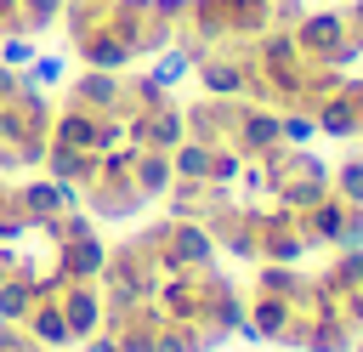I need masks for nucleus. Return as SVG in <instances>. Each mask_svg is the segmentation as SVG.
<instances>
[{
	"instance_id": "e433bc0d",
	"label": "nucleus",
	"mask_w": 363,
	"mask_h": 352,
	"mask_svg": "<svg viewBox=\"0 0 363 352\" xmlns=\"http://www.w3.org/2000/svg\"><path fill=\"white\" fill-rule=\"evenodd\" d=\"M0 193H6V182H0Z\"/></svg>"
},
{
	"instance_id": "423d86ee",
	"label": "nucleus",
	"mask_w": 363,
	"mask_h": 352,
	"mask_svg": "<svg viewBox=\"0 0 363 352\" xmlns=\"http://www.w3.org/2000/svg\"><path fill=\"white\" fill-rule=\"evenodd\" d=\"M102 261H108V244H102L96 233L57 244V278H62V284H96V278H102Z\"/></svg>"
},
{
	"instance_id": "2eb2a0df",
	"label": "nucleus",
	"mask_w": 363,
	"mask_h": 352,
	"mask_svg": "<svg viewBox=\"0 0 363 352\" xmlns=\"http://www.w3.org/2000/svg\"><path fill=\"white\" fill-rule=\"evenodd\" d=\"M170 250L182 255V267H187V273H199V267H210V261H216V238H210V227H204V221H176V227H170Z\"/></svg>"
},
{
	"instance_id": "39448f33",
	"label": "nucleus",
	"mask_w": 363,
	"mask_h": 352,
	"mask_svg": "<svg viewBox=\"0 0 363 352\" xmlns=\"http://www.w3.org/2000/svg\"><path fill=\"white\" fill-rule=\"evenodd\" d=\"M142 210H147V199L136 193L130 176H119V182H91V187H85V216H91V221H130V216H142Z\"/></svg>"
},
{
	"instance_id": "f8f14e48",
	"label": "nucleus",
	"mask_w": 363,
	"mask_h": 352,
	"mask_svg": "<svg viewBox=\"0 0 363 352\" xmlns=\"http://www.w3.org/2000/svg\"><path fill=\"white\" fill-rule=\"evenodd\" d=\"M23 335H28V341H40L45 352L74 341V335H68V318H62V307H57V295H40V301L28 307V318H23Z\"/></svg>"
},
{
	"instance_id": "c9c22d12",
	"label": "nucleus",
	"mask_w": 363,
	"mask_h": 352,
	"mask_svg": "<svg viewBox=\"0 0 363 352\" xmlns=\"http://www.w3.org/2000/svg\"><path fill=\"white\" fill-rule=\"evenodd\" d=\"M352 352H363V335H357V341H352Z\"/></svg>"
},
{
	"instance_id": "f704fd0d",
	"label": "nucleus",
	"mask_w": 363,
	"mask_h": 352,
	"mask_svg": "<svg viewBox=\"0 0 363 352\" xmlns=\"http://www.w3.org/2000/svg\"><path fill=\"white\" fill-rule=\"evenodd\" d=\"M357 125H363V97H357Z\"/></svg>"
},
{
	"instance_id": "f3484780",
	"label": "nucleus",
	"mask_w": 363,
	"mask_h": 352,
	"mask_svg": "<svg viewBox=\"0 0 363 352\" xmlns=\"http://www.w3.org/2000/svg\"><path fill=\"white\" fill-rule=\"evenodd\" d=\"M329 199V176H289L278 193H272V204H284V210H295V216H306L312 204H323Z\"/></svg>"
},
{
	"instance_id": "cd10ccee",
	"label": "nucleus",
	"mask_w": 363,
	"mask_h": 352,
	"mask_svg": "<svg viewBox=\"0 0 363 352\" xmlns=\"http://www.w3.org/2000/svg\"><path fill=\"white\" fill-rule=\"evenodd\" d=\"M62 79H68V57L40 51V57L28 62V85H40V91H45V85H62Z\"/></svg>"
},
{
	"instance_id": "473e14b6",
	"label": "nucleus",
	"mask_w": 363,
	"mask_h": 352,
	"mask_svg": "<svg viewBox=\"0 0 363 352\" xmlns=\"http://www.w3.org/2000/svg\"><path fill=\"white\" fill-rule=\"evenodd\" d=\"M79 352H119V346H113V335H91V341H79Z\"/></svg>"
},
{
	"instance_id": "0eeeda50",
	"label": "nucleus",
	"mask_w": 363,
	"mask_h": 352,
	"mask_svg": "<svg viewBox=\"0 0 363 352\" xmlns=\"http://www.w3.org/2000/svg\"><path fill=\"white\" fill-rule=\"evenodd\" d=\"M57 307H62V318H68V335H74V341L102 335V284H62Z\"/></svg>"
},
{
	"instance_id": "7c9ffc66",
	"label": "nucleus",
	"mask_w": 363,
	"mask_h": 352,
	"mask_svg": "<svg viewBox=\"0 0 363 352\" xmlns=\"http://www.w3.org/2000/svg\"><path fill=\"white\" fill-rule=\"evenodd\" d=\"M363 244V204H346V227H340V250Z\"/></svg>"
},
{
	"instance_id": "2f4dec72",
	"label": "nucleus",
	"mask_w": 363,
	"mask_h": 352,
	"mask_svg": "<svg viewBox=\"0 0 363 352\" xmlns=\"http://www.w3.org/2000/svg\"><path fill=\"white\" fill-rule=\"evenodd\" d=\"M340 312H346V324H352V329H363V290L340 295Z\"/></svg>"
},
{
	"instance_id": "c85d7f7f",
	"label": "nucleus",
	"mask_w": 363,
	"mask_h": 352,
	"mask_svg": "<svg viewBox=\"0 0 363 352\" xmlns=\"http://www.w3.org/2000/svg\"><path fill=\"white\" fill-rule=\"evenodd\" d=\"M153 352H199L193 346V324H164L153 335Z\"/></svg>"
},
{
	"instance_id": "bb28decb",
	"label": "nucleus",
	"mask_w": 363,
	"mask_h": 352,
	"mask_svg": "<svg viewBox=\"0 0 363 352\" xmlns=\"http://www.w3.org/2000/svg\"><path fill=\"white\" fill-rule=\"evenodd\" d=\"M40 57V45H34V34H0V62L6 68H17V74H28V62Z\"/></svg>"
},
{
	"instance_id": "c756f323",
	"label": "nucleus",
	"mask_w": 363,
	"mask_h": 352,
	"mask_svg": "<svg viewBox=\"0 0 363 352\" xmlns=\"http://www.w3.org/2000/svg\"><path fill=\"white\" fill-rule=\"evenodd\" d=\"M306 17V6L301 0H272V28H295Z\"/></svg>"
},
{
	"instance_id": "72a5a7b5",
	"label": "nucleus",
	"mask_w": 363,
	"mask_h": 352,
	"mask_svg": "<svg viewBox=\"0 0 363 352\" xmlns=\"http://www.w3.org/2000/svg\"><path fill=\"white\" fill-rule=\"evenodd\" d=\"M11 273H17V250H11V244H0V284H6Z\"/></svg>"
},
{
	"instance_id": "f257e3e1",
	"label": "nucleus",
	"mask_w": 363,
	"mask_h": 352,
	"mask_svg": "<svg viewBox=\"0 0 363 352\" xmlns=\"http://www.w3.org/2000/svg\"><path fill=\"white\" fill-rule=\"evenodd\" d=\"M125 142L130 148H153V153H170L176 142H187V125H182V102H164V108H142L125 119Z\"/></svg>"
},
{
	"instance_id": "b1692460",
	"label": "nucleus",
	"mask_w": 363,
	"mask_h": 352,
	"mask_svg": "<svg viewBox=\"0 0 363 352\" xmlns=\"http://www.w3.org/2000/svg\"><path fill=\"white\" fill-rule=\"evenodd\" d=\"M312 136H318V119L306 108H278V142L284 148H306Z\"/></svg>"
},
{
	"instance_id": "dca6fc26",
	"label": "nucleus",
	"mask_w": 363,
	"mask_h": 352,
	"mask_svg": "<svg viewBox=\"0 0 363 352\" xmlns=\"http://www.w3.org/2000/svg\"><path fill=\"white\" fill-rule=\"evenodd\" d=\"M352 324L346 312H329V318H306V335H301V352H352Z\"/></svg>"
},
{
	"instance_id": "ddd939ff",
	"label": "nucleus",
	"mask_w": 363,
	"mask_h": 352,
	"mask_svg": "<svg viewBox=\"0 0 363 352\" xmlns=\"http://www.w3.org/2000/svg\"><path fill=\"white\" fill-rule=\"evenodd\" d=\"M130 182H136V193L153 204V199H164L170 187H176V170H170V153H153V148H136V165H130Z\"/></svg>"
},
{
	"instance_id": "4468645a",
	"label": "nucleus",
	"mask_w": 363,
	"mask_h": 352,
	"mask_svg": "<svg viewBox=\"0 0 363 352\" xmlns=\"http://www.w3.org/2000/svg\"><path fill=\"white\" fill-rule=\"evenodd\" d=\"M244 324L255 329V341H278V335L295 324V307H289L284 295H250V307H244Z\"/></svg>"
},
{
	"instance_id": "20e7f679",
	"label": "nucleus",
	"mask_w": 363,
	"mask_h": 352,
	"mask_svg": "<svg viewBox=\"0 0 363 352\" xmlns=\"http://www.w3.org/2000/svg\"><path fill=\"white\" fill-rule=\"evenodd\" d=\"M233 148L244 159H261L267 148H278V108H261V102H244L238 97V114H233Z\"/></svg>"
},
{
	"instance_id": "4be33fe9",
	"label": "nucleus",
	"mask_w": 363,
	"mask_h": 352,
	"mask_svg": "<svg viewBox=\"0 0 363 352\" xmlns=\"http://www.w3.org/2000/svg\"><path fill=\"white\" fill-rule=\"evenodd\" d=\"M170 170H176V182H204V170H210V148L204 142H176L170 148Z\"/></svg>"
},
{
	"instance_id": "9b49d317",
	"label": "nucleus",
	"mask_w": 363,
	"mask_h": 352,
	"mask_svg": "<svg viewBox=\"0 0 363 352\" xmlns=\"http://www.w3.org/2000/svg\"><path fill=\"white\" fill-rule=\"evenodd\" d=\"M312 119H318L323 136H340V142L363 136V125H357V97H352V91H329V97L312 108Z\"/></svg>"
},
{
	"instance_id": "a211bd4d",
	"label": "nucleus",
	"mask_w": 363,
	"mask_h": 352,
	"mask_svg": "<svg viewBox=\"0 0 363 352\" xmlns=\"http://www.w3.org/2000/svg\"><path fill=\"white\" fill-rule=\"evenodd\" d=\"M323 284H329L335 295H352V290H363V244H346V250H335V261L323 267Z\"/></svg>"
},
{
	"instance_id": "a878e982",
	"label": "nucleus",
	"mask_w": 363,
	"mask_h": 352,
	"mask_svg": "<svg viewBox=\"0 0 363 352\" xmlns=\"http://www.w3.org/2000/svg\"><path fill=\"white\" fill-rule=\"evenodd\" d=\"M23 233H34V221H28L23 199H17V187H6V193H0V244H11V238H23Z\"/></svg>"
},
{
	"instance_id": "9d476101",
	"label": "nucleus",
	"mask_w": 363,
	"mask_h": 352,
	"mask_svg": "<svg viewBox=\"0 0 363 352\" xmlns=\"http://www.w3.org/2000/svg\"><path fill=\"white\" fill-rule=\"evenodd\" d=\"M74 57H79L85 68H108V74H125V68L136 62V57H130V51H125V45H119V40H113L102 23H96L85 40H74Z\"/></svg>"
},
{
	"instance_id": "393cba45",
	"label": "nucleus",
	"mask_w": 363,
	"mask_h": 352,
	"mask_svg": "<svg viewBox=\"0 0 363 352\" xmlns=\"http://www.w3.org/2000/svg\"><path fill=\"white\" fill-rule=\"evenodd\" d=\"M238 176H244V153H238L233 142H227V148H210V170H204V182H210V187H233Z\"/></svg>"
},
{
	"instance_id": "aec40b11",
	"label": "nucleus",
	"mask_w": 363,
	"mask_h": 352,
	"mask_svg": "<svg viewBox=\"0 0 363 352\" xmlns=\"http://www.w3.org/2000/svg\"><path fill=\"white\" fill-rule=\"evenodd\" d=\"M142 74H147V79H153L159 91H176V85H182V79L193 74V57H187L182 45H164V51H159V62H147Z\"/></svg>"
},
{
	"instance_id": "6ab92c4d",
	"label": "nucleus",
	"mask_w": 363,
	"mask_h": 352,
	"mask_svg": "<svg viewBox=\"0 0 363 352\" xmlns=\"http://www.w3.org/2000/svg\"><path fill=\"white\" fill-rule=\"evenodd\" d=\"M34 301H40V295H34V278H28V273H11V278L0 284V324H23Z\"/></svg>"
},
{
	"instance_id": "6e6552de",
	"label": "nucleus",
	"mask_w": 363,
	"mask_h": 352,
	"mask_svg": "<svg viewBox=\"0 0 363 352\" xmlns=\"http://www.w3.org/2000/svg\"><path fill=\"white\" fill-rule=\"evenodd\" d=\"M340 227H346V204H340L335 193L301 216V238H306V250H340Z\"/></svg>"
},
{
	"instance_id": "5701e85b",
	"label": "nucleus",
	"mask_w": 363,
	"mask_h": 352,
	"mask_svg": "<svg viewBox=\"0 0 363 352\" xmlns=\"http://www.w3.org/2000/svg\"><path fill=\"white\" fill-rule=\"evenodd\" d=\"M329 193L340 204H363V153H352V159H340L329 170Z\"/></svg>"
},
{
	"instance_id": "412c9836",
	"label": "nucleus",
	"mask_w": 363,
	"mask_h": 352,
	"mask_svg": "<svg viewBox=\"0 0 363 352\" xmlns=\"http://www.w3.org/2000/svg\"><path fill=\"white\" fill-rule=\"evenodd\" d=\"M306 290V278L295 273V267H278V261H261L255 267V295H284V301H295Z\"/></svg>"
},
{
	"instance_id": "7ed1b4c3",
	"label": "nucleus",
	"mask_w": 363,
	"mask_h": 352,
	"mask_svg": "<svg viewBox=\"0 0 363 352\" xmlns=\"http://www.w3.org/2000/svg\"><path fill=\"white\" fill-rule=\"evenodd\" d=\"M289 40H295L301 62H323V57L346 40V11H340V6H335V11H306V17L289 28Z\"/></svg>"
},
{
	"instance_id": "1a4fd4ad",
	"label": "nucleus",
	"mask_w": 363,
	"mask_h": 352,
	"mask_svg": "<svg viewBox=\"0 0 363 352\" xmlns=\"http://www.w3.org/2000/svg\"><path fill=\"white\" fill-rule=\"evenodd\" d=\"M45 176L51 182H68V187H91L96 182V153H79V148H62V142H45Z\"/></svg>"
},
{
	"instance_id": "f03ea898",
	"label": "nucleus",
	"mask_w": 363,
	"mask_h": 352,
	"mask_svg": "<svg viewBox=\"0 0 363 352\" xmlns=\"http://www.w3.org/2000/svg\"><path fill=\"white\" fill-rule=\"evenodd\" d=\"M74 108H91V114H113L125 119V74H108V68H79L68 79V97Z\"/></svg>"
}]
</instances>
